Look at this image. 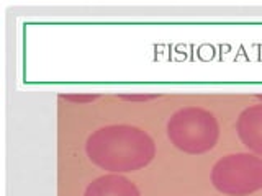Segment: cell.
Listing matches in <instances>:
<instances>
[{
	"mask_svg": "<svg viewBox=\"0 0 262 196\" xmlns=\"http://www.w3.org/2000/svg\"><path fill=\"white\" fill-rule=\"evenodd\" d=\"M89 160L108 174H129L147 167L156 157V142L144 129L110 125L87 137Z\"/></svg>",
	"mask_w": 262,
	"mask_h": 196,
	"instance_id": "1",
	"label": "cell"
},
{
	"mask_svg": "<svg viewBox=\"0 0 262 196\" xmlns=\"http://www.w3.org/2000/svg\"><path fill=\"white\" fill-rule=\"evenodd\" d=\"M166 131L174 147L190 155L210 152L220 139L216 116L200 106H185L177 110L169 118Z\"/></svg>",
	"mask_w": 262,
	"mask_h": 196,
	"instance_id": "2",
	"label": "cell"
},
{
	"mask_svg": "<svg viewBox=\"0 0 262 196\" xmlns=\"http://www.w3.org/2000/svg\"><path fill=\"white\" fill-rule=\"evenodd\" d=\"M215 190L228 196H248L262 190V157L251 152L225 155L211 168Z\"/></svg>",
	"mask_w": 262,
	"mask_h": 196,
	"instance_id": "3",
	"label": "cell"
},
{
	"mask_svg": "<svg viewBox=\"0 0 262 196\" xmlns=\"http://www.w3.org/2000/svg\"><path fill=\"white\" fill-rule=\"evenodd\" d=\"M236 131L241 142L251 154L262 157V103L248 106L241 111L236 122Z\"/></svg>",
	"mask_w": 262,
	"mask_h": 196,
	"instance_id": "4",
	"label": "cell"
},
{
	"mask_svg": "<svg viewBox=\"0 0 262 196\" xmlns=\"http://www.w3.org/2000/svg\"><path fill=\"white\" fill-rule=\"evenodd\" d=\"M84 196H141L138 186L126 177L106 174L95 178L85 188Z\"/></svg>",
	"mask_w": 262,
	"mask_h": 196,
	"instance_id": "5",
	"label": "cell"
},
{
	"mask_svg": "<svg viewBox=\"0 0 262 196\" xmlns=\"http://www.w3.org/2000/svg\"><path fill=\"white\" fill-rule=\"evenodd\" d=\"M68 98V100H74V102H79V103H85V102H90V100H95V98H98L97 95H80V96H64Z\"/></svg>",
	"mask_w": 262,
	"mask_h": 196,
	"instance_id": "6",
	"label": "cell"
},
{
	"mask_svg": "<svg viewBox=\"0 0 262 196\" xmlns=\"http://www.w3.org/2000/svg\"><path fill=\"white\" fill-rule=\"evenodd\" d=\"M158 95H129V96H126V95H123L121 98H125V100H152V98H156Z\"/></svg>",
	"mask_w": 262,
	"mask_h": 196,
	"instance_id": "7",
	"label": "cell"
},
{
	"mask_svg": "<svg viewBox=\"0 0 262 196\" xmlns=\"http://www.w3.org/2000/svg\"><path fill=\"white\" fill-rule=\"evenodd\" d=\"M257 98H259V100L262 102V95H257Z\"/></svg>",
	"mask_w": 262,
	"mask_h": 196,
	"instance_id": "8",
	"label": "cell"
}]
</instances>
